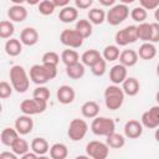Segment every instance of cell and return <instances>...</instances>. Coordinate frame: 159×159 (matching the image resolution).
<instances>
[{"label": "cell", "mask_w": 159, "mask_h": 159, "mask_svg": "<svg viewBox=\"0 0 159 159\" xmlns=\"http://www.w3.org/2000/svg\"><path fill=\"white\" fill-rule=\"evenodd\" d=\"M57 76V66L55 65H34L30 68V80L35 84H45Z\"/></svg>", "instance_id": "1"}, {"label": "cell", "mask_w": 159, "mask_h": 159, "mask_svg": "<svg viewBox=\"0 0 159 159\" xmlns=\"http://www.w3.org/2000/svg\"><path fill=\"white\" fill-rule=\"evenodd\" d=\"M10 76V82L14 87V89L19 93H25L29 89L30 86V78L25 71V68L20 65H14L10 68L9 72Z\"/></svg>", "instance_id": "2"}, {"label": "cell", "mask_w": 159, "mask_h": 159, "mask_svg": "<svg viewBox=\"0 0 159 159\" xmlns=\"http://www.w3.org/2000/svg\"><path fill=\"white\" fill-rule=\"evenodd\" d=\"M124 91L119 87V84H112L108 86L104 89V103L106 107L111 111H117L122 107L124 102Z\"/></svg>", "instance_id": "3"}, {"label": "cell", "mask_w": 159, "mask_h": 159, "mask_svg": "<svg viewBox=\"0 0 159 159\" xmlns=\"http://www.w3.org/2000/svg\"><path fill=\"white\" fill-rule=\"evenodd\" d=\"M91 130L93 134L99 137H107L111 133L116 132V123L112 118L108 117H96L91 123Z\"/></svg>", "instance_id": "4"}, {"label": "cell", "mask_w": 159, "mask_h": 159, "mask_svg": "<svg viewBox=\"0 0 159 159\" xmlns=\"http://www.w3.org/2000/svg\"><path fill=\"white\" fill-rule=\"evenodd\" d=\"M130 15L129 12V7L125 4H117L111 6V9L107 12L106 16V21L112 25V26H117L119 24H122L124 20H127V17Z\"/></svg>", "instance_id": "5"}, {"label": "cell", "mask_w": 159, "mask_h": 159, "mask_svg": "<svg viewBox=\"0 0 159 159\" xmlns=\"http://www.w3.org/2000/svg\"><path fill=\"white\" fill-rule=\"evenodd\" d=\"M87 132H88V124L86 123V120L75 118L70 122V125L67 129V135L72 142H80L86 137Z\"/></svg>", "instance_id": "6"}, {"label": "cell", "mask_w": 159, "mask_h": 159, "mask_svg": "<svg viewBox=\"0 0 159 159\" xmlns=\"http://www.w3.org/2000/svg\"><path fill=\"white\" fill-rule=\"evenodd\" d=\"M46 108H47V101L39 99L35 97H32V99H24L20 103V111L24 114H29V116L43 113Z\"/></svg>", "instance_id": "7"}, {"label": "cell", "mask_w": 159, "mask_h": 159, "mask_svg": "<svg viewBox=\"0 0 159 159\" xmlns=\"http://www.w3.org/2000/svg\"><path fill=\"white\" fill-rule=\"evenodd\" d=\"M83 36L75 29V30H71V29H65L61 35H60V41L70 47V48H78L83 45Z\"/></svg>", "instance_id": "8"}, {"label": "cell", "mask_w": 159, "mask_h": 159, "mask_svg": "<svg viewBox=\"0 0 159 159\" xmlns=\"http://www.w3.org/2000/svg\"><path fill=\"white\" fill-rule=\"evenodd\" d=\"M87 157L93 159H106L109 154V147L107 143L99 140H91L86 145Z\"/></svg>", "instance_id": "9"}, {"label": "cell", "mask_w": 159, "mask_h": 159, "mask_svg": "<svg viewBox=\"0 0 159 159\" xmlns=\"http://www.w3.org/2000/svg\"><path fill=\"white\" fill-rule=\"evenodd\" d=\"M114 40H116V43L118 46H127L129 43H134L138 40L137 26L129 25V26H125L124 29L117 31L116 36H114Z\"/></svg>", "instance_id": "10"}, {"label": "cell", "mask_w": 159, "mask_h": 159, "mask_svg": "<svg viewBox=\"0 0 159 159\" xmlns=\"http://www.w3.org/2000/svg\"><path fill=\"white\" fill-rule=\"evenodd\" d=\"M140 122H142L143 127H145L148 129H155L157 127H159V104L153 106L150 109L144 112L142 114Z\"/></svg>", "instance_id": "11"}, {"label": "cell", "mask_w": 159, "mask_h": 159, "mask_svg": "<svg viewBox=\"0 0 159 159\" xmlns=\"http://www.w3.org/2000/svg\"><path fill=\"white\" fill-rule=\"evenodd\" d=\"M143 134V124L137 119H129L124 124V135L129 139H137Z\"/></svg>", "instance_id": "12"}, {"label": "cell", "mask_w": 159, "mask_h": 159, "mask_svg": "<svg viewBox=\"0 0 159 159\" xmlns=\"http://www.w3.org/2000/svg\"><path fill=\"white\" fill-rule=\"evenodd\" d=\"M15 128L20 135H26V134L31 133V130L34 128V120H32L31 116L22 114L20 117H17L15 120Z\"/></svg>", "instance_id": "13"}, {"label": "cell", "mask_w": 159, "mask_h": 159, "mask_svg": "<svg viewBox=\"0 0 159 159\" xmlns=\"http://www.w3.org/2000/svg\"><path fill=\"white\" fill-rule=\"evenodd\" d=\"M56 97H57V101L62 104H70L75 101V97H76V93H75V89L68 86V84H62L61 87H58L57 89V93H56Z\"/></svg>", "instance_id": "14"}, {"label": "cell", "mask_w": 159, "mask_h": 159, "mask_svg": "<svg viewBox=\"0 0 159 159\" xmlns=\"http://www.w3.org/2000/svg\"><path fill=\"white\" fill-rule=\"evenodd\" d=\"M127 78V67L122 63L114 65L109 70V80L113 84H120Z\"/></svg>", "instance_id": "15"}, {"label": "cell", "mask_w": 159, "mask_h": 159, "mask_svg": "<svg viewBox=\"0 0 159 159\" xmlns=\"http://www.w3.org/2000/svg\"><path fill=\"white\" fill-rule=\"evenodd\" d=\"M7 16L10 19V21L14 22H22L24 20H26L27 17V10L25 6L22 5H12L9 7L7 10Z\"/></svg>", "instance_id": "16"}, {"label": "cell", "mask_w": 159, "mask_h": 159, "mask_svg": "<svg viewBox=\"0 0 159 159\" xmlns=\"http://www.w3.org/2000/svg\"><path fill=\"white\" fill-rule=\"evenodd\" d=\"M20 40L26 46H34L39 41V32L34 27H25L20 34Z\"/></svg>", "instance_id": "17"}, {"label": "cell", "mask_w": 159, "mask_h": 159, "mask_svg": "<svg viewBox=\"0 0 159 159\" xmlns=\"http://www.w3.org/2000/svg\"><path fill=\"white\" fill-rule=\"evenodd\" d=\"M78 17V10L76 6H65L60 10V14H58V19L65 22V24H71L73 21H76Z\"/></svg>", "instance_id": "18"}, {"label": "cell", "mask_w": 159, "mask_h": 159, "mask_svg": "<svg viewBox=\"0 0 159 159\" xmlns=\"http://www.w3.org/2000/svg\"><path fill=\"white\" fill-rule=\"evenodd\" d=\"M122 88L124 91V93L129 97H134L138 94L139 89H140V84L139 81L134 77H127L124 80V82L122 83Z\"/></svg>", "instance_id": "19"}, {"label": "cell", "mask_w": 159, "mask_h": 159, "mask_svg": "<svg viewBox=\"0 0 159 159\" xmlns=\"http://www.w3.org/2000/svg\"><path fill=\"white\" fill-rule=\"evenodd\" d=\"M99 104L97 103V102H94V101H87V102H84L83 104H82V107H81V113H82V116L84 117V118H91V119H93V118H96L97 116H98V113H99Z\"/></svg>", "instance_id": "20"}, {"label": "cell", "mask_w": 159, "mask_h": 159, "mask_svg": "<svg viewBox=\"0 0 159 159\" xmlns=\"http://www.w3.org/2000/svg\"><path fill=\"white\" fill-rule=\"evenodd\" d=\"M19 137H20V134L16 130V128H4L1 130V134H0V140L5 147L11 148V145L15 143V140Z\"/></svg>", "instance_id": "21"}, {"label": "cell", "mask_w": 159, "mask_h": 159, "mask_svg": "<svg viewBox=\"0 0 159 159\" xmlns=\"http://www.w3.org/2000/svg\"><path fill=\"white\" fill-rule=\"evenodd\" d=\"M138 56L142 60H153L157 56V47L153 42H143L139 47Z\"/></svg>", "instance_id": "22"}, {"label": "cell", "mask_w": 159, "mask_h": 159, "mask_svg": "<svg viewBox=\"0 0 159 159\" xmlns=\"http://www.w3.org/2000/svg\"><path fill=\"white\" fill-rule=\"evenodd\" d=\"M22 42L19 39H9L5 42V52L11 56V57H16L21 53L22 51Z\"/></svg>", "instance_id": "23"}, {"label": "cell", "mask_w": 159, "mask_h": 159, "mask_svg": "<svg viewBox=\"0 0 159 159\" xmlns=\"http://www.w3.org/2000/svg\"><path fill=\"white\" fill-rule=\"evenodd\" d=\"M31 150L35 152L39 157L45 155L47 152H50L48 142H47L45 138H41V137L34 138L32 142H31Z\"/></svg>", "instance_id": "24"}, {"label": "cell", "mask_w": 159, "mask_h": 159, "mask_svg": "<svg viewBox=\"0 0 159 159\" xmlns=\"http://www.w3.org/2000/svg\"><path fill=\"white\" fill-rule=\"evenodd\" d=\"M102 58V55L99 53V51L94 50V48H91V50H87L82 53L81 56V62L84 65V66H88V67H92L96 62H98L99 60Z\"/></svg>", "instance_id": "25"}, {"label": "cell", "mask_w": 159, "mask_h": 159, "mask_svg": "<svg viewBox=\"0 0 159 159\" xmlns=\"http://www.w3.org/2000/svg\"><path fill=\"white\" fill-rule=\"evenodd\" d=\"M138 52L134 50H124L119 55V63L124 65L125 67H132L138 62Z\"/></svg>", "instance_id": "26"}, {"label": "cell", "mask_w": 159, "mask_h": 159, "mask_svg": "<svg viewBox=\"0 0 159 159\" xmlns=\"http://www.w3.org/2000/svg\"><path fill=\"white\" fill-rule=\"evenodd\" d=\"M84 65L82 62H76L73 65L66 66V75L72 80H80L84 76Z\"/></svg>", "instance_id": "27"}, {"label": "cell", "mask_w": 159, "mask_h": 159, "mask_svg": "<svg viewBox=\"0 0 159 159\" xmlns=\"http://www.w3.org/2000/svg\"><path fill=\"white\" fill-rule=\"evenodd\" d=\"M152 24H148V22H140L138 26H137V36H138V40H142L143 42H150L152 40Z\"/></svg>", "instance_id": "28"}, {"label": "cell", "mask_w": 159, "mask_h": 159, "mask_svg": "<svg viewBox=\"0 0 159 159\" xmlns=\"http://www.w3.org/2000/svg\"><path fill=\"white\" fill-rule=\"evenodd\" d=\"M68 149L63 143H55L50 147V157L52 159H66Z\"/></svg>", "instance_id": "29"}, {"label": "cell", "mask_w": 159, "mask_h": 159, "mask_svg": "<svg viewBox=\"0 0 159 159\" xmlns=\"http://www.w3.org/2000/svg\"><path fill=\"white\" fill-rule=\"evenodd\" d=\"M106 143L108 144L109 148L112 149H120L124 147L125 144V139L122 134H118L116 132L111 133L109 135H107V139H106Z\"/></svg>", "instance_id": "30"}, {"label": "cell", "mask_w": 159, "mask_h": 159, "mask_svg": "<svg viewBox=\"0 0 159 159\" xmlns=\"http://www.w3.org/2000/svg\"><path fill=\"white\" fill-rule=\"evenodd\" d=\"M88 20L93 24V25H101L106 21V16L107 14L104 12V10L99 9V7H93L88 11Z\"/></svg>", "instance_id": "31"}, {"label": "cell", "mask_w": 159, "mask_h": 159, "mask_svg": "<svg viewBox=\"0 0 159 159\" xmlns=\"http://www.w3.org/2000/svg\"><path fill=\"white\" fill-rule=\"evenodd\" d=\"M92 22L89 21V20H86V19H81V20H78L77 22H76V30L83 36V39H87V37H89L91 35H92Z\"/></svg>", "instance_id": "32"}, {"label": "cell", "mask_w": 159, "mask_h": 159, "mask_svg": "<svg viewBox=\"0 0 159 159\" xmlns=\"http://www.w3.org/2000/svg\"><path fill=\"white\" fill-rule=\"evenodd\" d=\"M61 61L66 65V66H70V65H73L76 62H80V55L76 50H72V48H67V50H63L62 53H61Z\"/></svg>", "instance_id": "33"}, {"label": "cell", "mask_w": 159, "mask_h": 159, "mask_svg": "<svg viewBox=\"0 0 159 159\" xmlns=\"http://www.w3.org/2000/svg\"><path fill=\"white\" fill-rule=\"evenodd\" d=\"M119 55H120V52H119V46L118 45H108V46H106L104 50H103V53H102L103 58L106 61H108V62H113V61L118 60Z\"/></svg>", "instance_id": "34"}, {"label": "cell", "mask_w": 159, "mask_h": 159, "mask_svg": "<svg viewBox=\"0 0 159 159\" xmlns=\"http://www.w3.org/2000/svg\"><path fill=\"white\" fill-rule=\"evenodd\" d=\"M30 148H31V145H29V143L25 140V139H22V138H17L16 140H15V143L11 145V150L17 155V157H22L25 153H27L29 150H30Z\"/></svg>", "instance_id": "35"}, {"label": "cell", "mask_w": 159, "mask_h": 159, "mask_svg": "<svg viewBox=\"0 0 159 159\" xmlns=\"http://www.w3.org/2000/svg\"><path fill=\"white\" fill-rule=\"evenodd\" d=\"M15 32V26L12 24V21L9 20H2L0 22V37L6 40V39H11V36Z\"/></svg>", "instance_id": "36"}, {"label": "cell", "mask_w": 159, "mask_h": 159, "mask_svg": "<svg viewBox=\"0 0 159 159\" xmlns=\"http://www.w3.org/2000/svg\"><path fill=\"white\" fill-rule=\"evenodd\" d=\"M130 17L135 21V22H144L145 20H147V17H148V12H147V10L144 9V7H142V6H137V7H134V9H132V11H130Z\"/></svg>", "instance_id": "37"}, {"label": "cell", "mask_w": 159, "mask_h": 159, "mask_svg": "<svg viewBox=\"0 0 159 159\" xmlns=\"http://www.w3.org/2000/svg\"><path fill=\"white\" fill-rule=\"evenodd\" d=\"M55 9H56V5L51 0H42L39 4V12L41 15H45V16L52 15L53 11H55Z\"/></svg>", "instance_id": "38"}, {"label": "cell", "mask_w": 159, "mask_h": 159, "mask_svg": "<svg viewBox=\"0 0 159 159\" xmlns=\"http://www.w3.org/2000/svg\"><path fill=\"white\" fill-rule=\"evenodd\" d=\"M91 71H92V73H93L94 76H97V77H101V76H103V75L106 73V71H107V61L103 58V56H102V58H101L98 62H96V63L91 67Z\"/></svg>", "instance_id": "39"}, {"label": "cell", "mask_w": 159, "mask_h": 159, "mask_svg": "<svg viewBox=\"0 0 159 159\" xmlns=\"http://www.w3.org/2000/svg\"><path fill=\"white\" fill-rule=\"evenodd\" d=\"M50 96H51L50 89H48L47 87H45L43 84L36 87V88L34 89V93H32V97L39 98V99H43V101H48V99H50Z\"/></svg>", "instance_id": "40"}, {"label": "cell", "mask_w": 159, "mask_h": 159, "mask_svg": "<svg viewBox=\"0 0 159 159\" xmlns=\"http://www.w3.org/2000/svg\"><path fill=\"white\" fill-rule=\"evenodd\" d=\"M58 62H60V56H58V53H56L53 51H48V52H45L42 55V63L57 66Z\"/></svg>", "instance_id": "41"}, {"label": "cell", "mask_w": 159, "mask_h": 159, "mask_svg": "<svg viewBox=\"0 0 159 159\" xmlns=\"http://www.w3.org/2000/svg\"><path fill=\"white\" fill-rule=\"evenodd\" d=\"M12 84L7 83L6 81H1L0 82V98L1 99H6L12 94Z\"/></svg>", "instance_id": "42"}, {"label": "cell", "mask_w": 159, "mask_h": 159, "mask_svg": "<svg viewBox=\"0 0 159 159\" xmlns=\"http://www.w3.org/2000/svg\"><path fill=\"white\" fill-rule=\"evenodd\" d=\"M139 4L145 10H155L159 7V0H139Z\"/></svg>", "instance_id": "43"}, {"label": "cell", "mask_w": 159, "mask_h": 159, "mask_svg": "<svg viewBox=\"0 0 159 159\" xmlns=\"http://www.w3.org/2000/svg\"><path fill=\"white\" fill-rule=\"evenodd\" d=\"M152 40L150 42L155 43V42H159V22H152Z\"/></svg>", "instance_id": "44"}, {"label": "cell", "mask_w": 159, "mask_h": 159, "mask_svg": "<svg viewBox=\"0 0 159 159\" xmlns=\"http://www.w3.org/2000/svg\"><path fill=\"white\" fill-rule=\"evenodd\" d=\"M93 4V0H75V5L77 9H81V10H86V9H89Z\"/></svg>", "instance_id": "45"}, {"label": "cell", "mask_w": 159, "mask_h": 159, "mask_svg": "<svg viewBox=\"0 0 159 159\" xmlns=\"http://www.w3.org/2000/svg\"><path fill=\"white\" fill-rule=\"evenodd\" d=\"M17 158V155L11 150V153L10 152H2L1 154H0V159H16Z\"/></svg>", "instance_id": "46"}, {"label": "cell", "mask_w": 159, "mask_h": 159, "mask_svg": "<svg viewBox=\"0 0 159 159\" xmlns=\"http://www.w3.org/2000/svg\"><path fill=\"white\" fill-rule=\"evenodd\" d=\"M52 2L56 5V7H65L70 4V0H52Z\"/></svg>", "instance_id": "47"}, {"label": "cell", "mask_w": 159, "mask_h": 159, "mask_svg": "<svg viewBox=\"0 0 159 159\" xmlns=\"http://www.w3.org/2000/svg\"><path fill=\"white\" fill-rule=\"evenodd\" d=\"M37 157H39V155H37L35 152H32V150L30 152V150H29V152H27V153H25L21 158H22V159H35V158H37Z\"/></svg>", "instance_id": "48"}, {"label": "cell", "mask_w": 159, "mask_h": 159, "mask_svg": "<svg viewBox=\"0 0 159 159\" xmlns=\"http://www.w3.org/2000/svg\"><path fill=\"white\" fill-rule=\"evenodd\" d=\"M103 6H113L117 0H98Z\"/></svg>", "instance_id": "49"}, {"label": "cell", "mask_w": 159, "mask_h": 159, "mask_svg": "<svg viewBox=\"0 0 159 159\" xmlns=\"http://www.w3.org/2000/svg\"><path fill=\"white\" fill-rule=\"evenodd\" d=\"M26 2H27L29 5H39L41 1H40V0H26Z\"/></svg>", "instance_id": "50"}, {"label": "cell", "mask_w": 159, "mask_h": 159, "mask_svg": "<svg viewBox=\"0 0 159 159\" xmlns=\"http://www.w3.org/2000/svg\"><path fill=\"white\" fill-rule=\"evenodd\" d=\"M11 2H14L15 5H22L24 2H26V0H10Z\"/></svg>", "instance_id": "51"}, {"label": "cell", "mask_w": 159, "mask_h": 159, "mask_svg": "<svg viewBox=\"0 0 159 159\" xmlns=\"http://www.w3.org/2000/svg\"><path fill=\"white\" fill-rule=\"evenodd\" d=\"M154 17H155L157 22H159V7L155 9V11H154Z\"/></svg>", "instance_id": "52"}, {"label": "cell", "mask_w": 159, "mask_h": 159, "mask_svg": "<svg viewBox=\"0 0 159 159\" xmlns=\"http://www.w3.org/2000/svg\"><path fill=\"white\" fill-rule=\"evenodd\" d=\"M154 137L157 139V142H159V127L155 128V133H154Z\"/></svg>", "instance_id": "53"}, {"label": "cell", "mask_w": 159, "mask_h": 159, "mask_svg": "<svg viewBox=\"0 0 159 159\" xmlns=\"http://www.w3.org/2000/svg\"><path fill=\"white\" fill-rule=\"evenodd\" d=\"M122 4H125V5H129V4H133L135 0H119Z\"/></svg>", "instance_id": "54"}, {"label": "cell", "mask_w": 159, "mask_h": 159, "mask_svg": "<svg viewBox=\"0 0 159 159\" xmlns=\"http://www.w3.org/2000/svg\"><path fill=\"white\" fill-rule=\"evenodd\" d=\"M155 99H157V102H158V104H159V91H158L157 94H155Z\"/></svg>", "instance_id": "55"}, {"label": "cell", "mask_w": 159, "mask_h": 159, "mask_svg": "<svg viewBox=\"0 0 159 159\" xmlns=\"http://www.w3.org/2000/svg\"><path fill=\"white\" fill-rule=\"evenodd\" d=\"M157 75H158V77H159V63H158V66H157Z\"/></svg>", "instance_id": "56"}, {"label": "cell", "mask_w": 159, "mask_h": 159, "mask_svg": "<svg viewBox=\"0 0 159 159\" xmlns=\"http://www.w3.org/2000/svg\"><path fill=\"white\" fill-rule=\"evenodd\" d=\"M51 1H52V0H51Z\"/></svg>", "instance_id": "57"}]
</instances>
